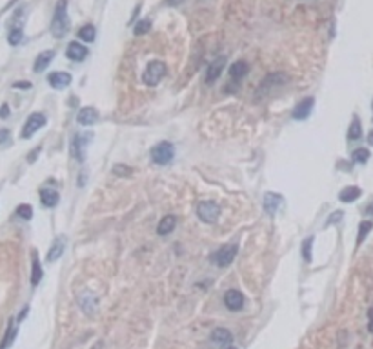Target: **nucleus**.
<instances>
[{
	"mask_svg": "<svg viewBox=\"0 0 373 349\" xmlns=\"http://www.w3.org/2000/svg\"><path fill=\"white\" fill-rule=\"evenodd\" d=\"M69 31V17H68V0H58L51 20V35L55 38H64Z\"/></svg>",
	"mask_w": 373,
	"mask_h": 349,
	"instance_id": "f257e3e1",
	"label": "nucleus"
},
{
	"mask_svg": "<svg viewBox=\"0 0 373 349\" xmlns=\"http://www.w3.org/2000/svg\"><path fill=\"white\" fill-rule=\"evenodd\" d=\"M168 73V68H166V64L162 60H151L148 66H146L144 69V75H142V80H144L146 86H149V88H153V86H157V84L166 76Z\"/></svg>",
	"mask_w": 373,
	"mask_h": 349,
	"instance_id": "f03ea898",
	"label": "nucleus"
},
{
	"mask_svg": "<svg viewBox=\"0 0 373 349\" xmlns=\"http://www.w3.org/2000/svg\"><path fill=\"white\" fill-rule=\"evenodd\" d=\"M149 155H151V160L155 164L168 165L173 160V157H175V147H173L171 142L162 140V142H159L157 146H153Z\"/></svg>",
	"mask_w": 373,
	"mask_h": 349,
	"instance_id": "7ed1b4c3",
	"label": "nucleus"
},
{
	"mask_svg": "<svg viewBox=\"0 0 373 349\" xmlns=\"http://www.w3.org/2000/svg\"><path fill=\"white\" fill-rule=\"evenodd\" d=\"M288 80H290V78H288V75H284V73H270V75H266L264 80L259 84V88H257L255 98H259V96L262 98V96L268 95L273 88H279V86L286 84Z\"/></svg>",
	"mask_w": 373,
	"mask_h": 349,
	"instance_id": "20e7f679",
	"label": "nucleus"
},
{
	"mask_svg": "<svg viewBox=\"0 0 373 349\" xmlns=\"http://www.w3.org/2000/svg\"><path fill=\"white\" fill-rule=\"evenodd\" d=\"M237 253H239V247L235 244H226V246H222L219 251H215L211 255V262L219 267H228L231 262L235 260Z\"/></svg>",
	"mask_w": 373,
	"mask_h": 349,
	"instance_id": "39448f33",
	"label": "nucleus"
},
{
	"mask_svg": "<svg viewBox=\"0 0 373 349\" xmlns=\"http://www.w3.org/2000/svg\"><path fill=\"white\" fill-rule=\"evenodd\" d=\"M197 215H199V219H201L204 224H215L217 219H219V215H221V207H219V204H215V202L204 200V202H201V204L197 205Z\"/></svg>",
	"mask_w": 373,
	"mask_h": 349,
	"instance_id": "423d86ee",
	"label": "nucleus"
},
{
	"mask_svg": "<svg viewBox=\"0 0 373 349\" xmlns=\"http://www.w3.org/2000/svg\"><path fill=\"white\" fill-rule=\"evenodd\" d=\"M46 122H48V118H46L44 113H33V115H29L28 120H26V124H24V128H22L20 137L22 138H31L37 131L40 129V128L46 126Z\"/></svg>",
	"mask_w": 373,
	"mask_h": 349,
	"instance_id": "0eeeda50",
	"label": "nucleus"
},
{
	"mask_svg": "<svg viewBox=\"0 0 373 349\" xmlns=\"http://www.w3.org/2000/svg\"><path fill=\"white\" fill-rule=\"evenodd\" d=\"M284 204V197L282 195H279V193H266L264 195V200H262V205H264V211L268 213L270 217L277 215L279 209L282 207Z\"/></svg>",
	"mask_w": 373,
	"mask_h": 349,
	"instance_id": "6e6552de",
	"label": "nucleus"
},
{
	"mask_svg": "<svg viewBox=\"0 0 373 349\" xmlns=\"http://www.w3.org/2000/svg\"><path fill=\"white\" fill-rule=\"evenodd\" d=\"M224 306L229 309V311H241L244 308V294L237 289H229L224 294Z\"/></svg>",
	"mask_w": 373,
	"mask_h": 349,
	"instance_id": "1a4fd4ad",
	"label": "nucleus"
},
{
	"mask_svg": "<svg viewBox=\"0 0 373 349\" xmlns=\"http://www.w3.org/2000/svg\"><path fill=\"white\" fill-rule=\"evenodd\" d=\"M313 104H315V100L311 98V96H308V98H302L300 102L293 108V111H291V116L295 118V120H304V118H308L311 113V110H313Z\"/></svg>",
	"mask_w": 373,
	"mask_h": 349,
	"instance_id": "9d476101",
	"label": "nucleus"
},
{
	"mask_svg": "<svg viewBox=\"0 0 373 349\" xmlns=\"http://www.w3.org/2000/svg\"><path fill=\"white\" fill-rule=\"evenodd\" d=\"M88 48L82 46L80 42H69L68 49H66V56H68L69 60L73 62H82L86 56H88Z\"/></svg>",
	"mask_w": 373,
	"mask_h": 349,
	"instance_id": "9b49d317",
	"label": "nucleus"
},
{
	"mask_svg": "<svg viewBox=\"0 0 373 349\" xmlns=\"http://www.w3.org/2000/svg\"><path fill=\"white\" fill-rule=\"evenodd\" d=\"M97 296L91 293V291H82V293L78 294V304H80V308L86 315H93L95 313V309H97Z\"/></svg>",
	"mask_w": 373,
	"mask_h": 349,
	"instance_id": "f8f14e48",
	"label": "nucleus"
},
{
	"mask_svg": "<svg viewBox=\"0 0 373 349\" xmlns=\"http://www.w3.org/2000/svg\"><path fill=\"white\" fill-rule=\"evenodd\" d=\"M211 342L215 346H219V348H228L229 344L233 342V335H231V331L226 328H217L213 329V333H211Z\"/></svg>",
	"mask_w": 373,
	"mask_h": 349,
	"instance_id": "ddd939ff",
	"label": "nucleus"
},
{
	"mask_svg": "<svg viewBox=\"0 0 373 349\" xmlns=\"http://www.w3.org/2000/svg\"><path fill=\"white\" fill-rule=\"evenodd\" d=\"M48 82L51 88L64 89L71 84V75L66 73V71H53V73H49L48 75Z\"/></svg>",
	"mask_w": 373,
	"mask_h": 349,
	"instance_id": "4468645a",
	"label": "nucleus"
},
{
	"mask_svg": "<svg viewBox=\"0 0 373 349\" xmlns=\"http://www.w3.org/2000/svg\"><path fill=\"white\" fill-rule=\"evenodd\" d=\"M224 66H226V58L224 56H219L217 60H213L209 66H207V69H206V82L207 84H211V82H215L219 76H221V73H222V69H224Z\"/></svg>",
	"mask_w": 373,
	"mask_h": 349,
	"instance_id": "2eb2a0df",
	"label": "nucleus"
},
{
	"mask_svg": "<svg viewBox=\"0 0 373 349\" xmlns=\"http://www.w3.org/2000/svg\"><path fill=\"white\" fill-rule=\"evenodd\" d=\"M76 122L80 124V126H84V128L97 124L98 111L95 110V108H82V110L78 111V115H76Z\"/></svg>",
	"mask_w": 373,
	"mask_h": 349,
	"instance_id": "dca6fc26",
	"label": "nucleus"
},
{
	"mask_svg": "<svg viewBox=\"0 0 373 349\" xmlns=\"http://www.w3.org/2000/svg\"><path fill=\"white\" fill-rule=\"evenodd\" d=\"M248 71H249V66H248V62H244V60H237L229 66V76H231V80H235V82H241L242 78L248 75Z\"/></svg>",
	"mask_w": 373,
	"mask_h": 349,
	"instance_id": "f3484780",
	"label": "nucleus"
},
{
	"mask_svg": "<svg viewBox=\"0 0 373 349\" xmlns=\"http://www.w3.org/2000/svg\"><path fill=\"white\" fill-rule=\"evenodd\" d=\"M53 56H55V51H51V49H48V51H42L40 55L35 58V64H33L35 73H42V71H44V69L51 64Z\"/></svg>",
	"mask_w": 373,
	"mask_h": 349,
	"instance_id": "a211bd4d",
	"label": "nucleus"
},
{
	"mask_svg": "<svg viewBox=\"0 0 373 349\" xmlns=\"http://www.w3.org/2000/svg\"><path fill=\"white\" fill-rule=\"evenodd\" d=\"M58 191L56 189H51V187H42L40 189V200L42 204L46 207H55L58 204Z\"/></svg>",
	"mask_w": 373,
	"mask_h": 349,
	"instance_id": "6ab92c4d",
	"label": "nucleus"
},
{
	"mask_svg": "<svg viewBox=\"0 0 373 349\" xmlns=\"http://www.w3.org/2000/svg\"><path fill=\"white\" fill-rule=\"evenodd\" d=\"M64 246H66V240H64V237H58V239H56L55 242H53V246L49 247L46 260H48V262L58 260V258L62 257V253H64Z\"/></svg>",
	"mask_w": 373,
	"mask_h": 349,
	"instance_id": "aec40b11",
	"label": "nucleus"
},
{
	"mask_svg": "<svg viewBox=\"0 0 373 349\" xmlns=\"http://www.w3.org/2000/svg\"><path fill=\"white\" fill-rule=\"evenodd\" d=\"M175 226H177V219L173 215H166V217L160 219L159 226H157V233L162 235V237H166V235H169L175 229Z\"/></svg>",
	"mask_w": 373,
	"mask_h": 349,
	"instance_id": "412c9836",
	"label": "nucleus"
},
{
	"mask_svg": "<svg viewBox=\"0 0 373 349\" xmlns=\"http://www.w3.org/2000/svg\"><path fill=\"white\" fill-rule=\"evenodd\" d=\"M44 276V271L40 267V260H38V255L37 251H33V262H31V286H38Z\"/></svg>",
	"mask_w": 373,
	"mask_h": 349,
	"instance_id": "4be33fe9",
	"label": "nucleus"
},
{
	"mask_svg": "<svg viewBox=\"0 0 373 349\" xmlns=\"http://www.w3.org/2000/svg\"><path fill=\"white\" fill-rule=\"evenodd\" d=\"M360 189L357 185H350V187H344L342 191L339 193V200L344 202V204H350V202H355V200L360 197Z\"/></svg>",
	"mask_w": 373,
	"mask_h": 349,
	"instance_id": "5701e85b",
	"label": "nucleus"
},
{
	"mask_svg": "<svg viewBox=\"0 0 373 349\" xmlns=\"http://www.w3.org/2000/svg\"><path fill=\"white\" fill-rule=\"evenodd\" d=\"M86 147V138L82 137V135H75V138H73V144H71V155L78 160V162H82V149Z\"/></svg>",
	"mask_w": 373,
	"mask_h": 349,
	"instance_id": "b1692460",
	"label": "nucleus"
},
{
	"mask_svg": "<svg viewBox=\"0 0 373 349\" xmlns=\"http://www.w3.org/2000/svg\"><path fill=\"white\" fill-rule=\"evenodd\" d=\"M362 137V124H360L359 116H353L352 124L348 128V138L350 140H359Z\"/></svg>",
	"mask_w": 373,
	"mask_h": 349,
	"instance_id": "393cba45",
	"label": "nucleus"
},
{
	"mask_svg": "<svg viewBox=\"0 0 373 349\" xmlns=\"http://www.w3.org/2000/svg\"><path fill=\"white\" fill-rule=\"evenodd\" d=\"M78 37H80L84 42H93L95 37H97V29H95V26H91V24L82 26V28L78 29Z\"/></svg>",
	"mask_w": 373,
	"mask_h": 349,
	"instance_id": "a878e982",
	"label": "nucleus"
},
{
	"mask_svg": "<svg viewBox=\"0 0 373 349\" xmlns=\"http://www.w3.org/2000/svg\"><path fill=\"white\" fill-rule=\"evenodd\" d=\"M372 227H373V222H370V220H364V222H360L359 237H357V246H360V244L364 242V239L368 237V233L372 231Z\"/></svg>",
	"mask_w": 373,
	"mask_h": 349,
	"instance_id": "bb28decb",
	"label": "nucleus"
},
{
	"mask_svg": "<svg viewBox=\"0 0 373 349\" xmlns=\"http://www.w3.org/2000/svg\"><path fill=\"white\" fill-rule=\"evenodd\" d=\"M24 38V33H22V28H11L9 35H7V42L11 44V46H19Z\"/></svg>",
	"mask_w": 373,
	"mask_h": 349,
	"instance_id": "cd10ccee",
	"label": "nucleus"
},
{
	"mask_svg": "<svg viewBox=\"0 0 373 349\" xmlns=\"http://www.w3.org/2000/svg\"><path fill=\"white\" fill-rule=\"evenodd\" d=\"M352 158L353 162H357V164H364L368 162V158H370V151L366 147H359V149H355L352 153Z\"/></svg>",
	"mask_w": 373,
	"mask_h": 349,
	"instance_id": "c85d7f7f",
	"label": "nucleus"
},
{
	"mask_svg": "<svg viewBox=\"0 0 373 349\" xmlns=\"http://www.w3.org/2000/svg\"><path fill=\"white\" fill-rule=\"evenodd\" d=\"M15 336H17V329H13V324L9 322V326H7V331H6V336H4V340L0 342V349H6L9 344L15 340Z\"/></svg>",
	"mask_w": 373,
	"mask_h": 349,
	"instance_id": "c756f323",
	"label": "nucleus"
},
{
	"mask_svg": "<svg viewBox=\"0 0 373 349\" xmlns=\"http://www.w3.org/2000/svg\"><path fill=\"white\" fill-rule=\"evenodd\" d=\"M149 29H151V22L146 18V20H140V22H137V24H135V29H133V33L137 35V37H140V35L148 33Z\"/></svg>",
	"mask_w": 373,
	"mask_h": 349,
	"instance_id": "7c9ffc66",
	"label": "nucleus"
},
{
	"mask_svg": "<svg viewBox=\"0 0 373 349\" xmlns=\"http://www.w3.org/2000/svg\"><path fill=\"white\" fill-rule=\"evenodd\" d=\"M313 237H308V239L302 242V257H304V260L310 264L311 262V246H313Z\"/></svg>",
	"mask_w": 373,
	"mask_h": 349,
	"instance_id": "2f4dec72",
	"label": "nucleus"
},
{
	"mask_svg": "<svg viewBox=\"0 0 373 349\" xmlns=\"http://www.w3.org/2000/svg\"><path fill=\"white\" fill-rule=\"evenodd\" d=\"M17 215L24 220H29L31 217H33V209H31V205L29 204H20L19 207H17Z\"/></svg>",
	"mask_w": 373,
	"mask_h": 349,
	"instance_id": "473e14b6",
	"label": "nucleus"
},
{
	"mask_svg": "<svg viewBox=\"0 0 373 349\" xmlns=\"http://www.w3.org/2000/svg\"><path fill=\"white\" fill-rule=\"evenodd\" d=\"M131 171H133L131 167H126V165H120V164L113 167V173H115V175H118V177H130V175H131Z\"/></svg>",
	"mask_w": 373,
	"mask_h": 349,
	"instance_id": "72a5a7b5",
	"label": "nucleus"
},
{
	"mask_svg": "<svg viewBox=\"0 0 373 349\" xmlns=\"http://www.w3.org/2000/svg\"><path fill=\"white\" fill-rule=\"evenodd\" d=\"M9 140V129H0V144H6Z\"/></svg>",
	"mask_w": 373,
	"mask_h": 349,
	"instance_id": "f704fd0d",
	"label": "nucleus"
},
{
	"mask_svg": "<svg viewBox=\"0 0 373 349\" xmlns=\"http://www.w3.org/2000/svg\"><path fill=\"white\" fill-rule=\"evenodd\" d=\"M13 88H17V89H29V88H31V82H26V80H22V82H15Z\"/></svg>",
	"mask_w": 373,
	"mask_h": 349,
	"instance_id": "c9c22d12",
	"label": "nucleus"
},
{
	"mask_svg": "<svg viewBox=\"0 0 373 349\" xmlns=\"http://www.w3.org/2000/svg\"><path fill=\"white\" fill-rule=\"evenodd\" d=\"M340 217H342V211H337V213H333L332 217H330V220H328V226H330V224H332V222H333V224H335V222H339V220H340Z\"/></svg>",
	"mask_w": 373,
	"mask_h": 349,
	"instance_id": "e433bc0d",
	"label": "nucleus"
},
{
	"mask_svg": "<svg viewBox=\"0 0 373 349\" xmlns=\"http://www.w3.org/2000/svg\"><path fill=\"white\" fill-rule=\"evenodd\" d=\"M9 116V108H7V104H2L0 106V118H7Z\"/></svg>",
	"mask_w": 373,
	"mask_h": 349,
	"instance_id": "4c0bfd02",
	"label": "nucleus"
},
{
	"mask_svg": "<svg viewBox=\"0 0 373 349\" xmlns=\"http://www.w3.org/2000/svg\"><path fill=\"white\" fill-rule=\"evenodd\" d=\"M368 318H370V322H368V329H370V333H373V308L368 311Z\"/></svg>",
	"mask_w": 373,
	"mask_h": 349,
	"instance_id": "58836bf2",
	"label": "nucleus"
},
{
	"mask_svg": "<svg viewBox=\"0 0 373 349\" xmlns=\"http://www.w3.org/2000/svg\"><path fill=\"white\" fill-rule=\"evenodd\" d=\"M184 0H166V4L168 6H180Z\"/></svg>",
	"mask_w": 373,
	"mask_h": 349,
	"instance_id": "ea45409f",
	"label": "nucleus"
},
{
	"mask_svg": "<svg viewBox=\"0 0 373 349\" xmlns=\"http://www.w3.org/2000/svg\"><path fill=\"white\" fill-rule=\"evenodd\" d=\"M28 311H29V308H24V311H22L20 315H19V322H20V320H22V318H24V316L28 315Z\"/></svg>",
	"mask_w": 373,
	"mask_h": 349,
	"instance_id": "a19ab883",
	"label": "nucleus"
},
{
	"mask_svg": "<svg viewBox=\"0 0 373 349\" xmlns=\"http://www.w3.org/2000/svg\"><path fill=\"white\" fill-rule=\"evenodd\" d=\"M366 213H368V215H373V202L366 207Z\"/></svg>",
	"mask_w": 373,
	"mask_h": 349,
	"instance_id": "79ce46f5",
	"label": "nucleus"
},
{
	"mask_svg": "<svg viewBox=\"0 0 373 349\" xmlns=\"http://www.w3.org/2000/svg\"><path fill=\"white\" fill-rule=\"evenodd\" d=\"M368 144L373 146V131H372V133H370V137H368Z\"/></svg>",
	"mask_w": 373,
	"mask_h": 349,
	"instance_id": "37998d69",
	"label": "nucleus"
},
{
	"mask_svg": "<svg viewBox=\"0 0 373 349\" xmlns=\"http://www.w3.org/2000/svg\"><path fill=\"white\" fill-rule=\"evenodd\" d=\"M226 349H237V348H235V346H228Z\"/></svg>",
	"mask_w": 373,
	"mask_h": 349,
	"instance_id": "c03bdc74",
	"label": "nucleus"
}]
</instances>
